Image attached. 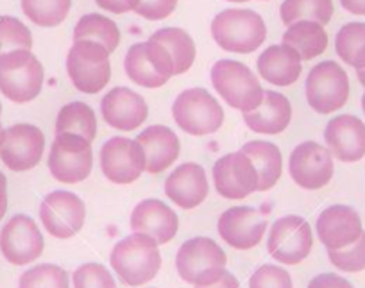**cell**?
Listing matches in <instances>:
<instances>
[{
    "mask_svg": "<svg viewBox=\"0 0 365 288\" xmlns=\"http://www.w3.org/2000/svg\"><path fill=\"white\" fill-rule=\"evenodd\" d=\"M45 150V136L33 124H16L4 129L0 140V160L13 172H26L40 163Z\"/></svg>",
    "mask_w": 365,
    "mask_h": 288,
    "instance_id": "14",
    "label": "cell"
},
{
    "mask_svg": "<svg viewBox=\"0 0 365 288\" xmlns=\"http://www.w3.org/2000/svg\"><path fill=\"white\" fill-rule=\"evenodd\" d=\"M328 258L344 272H360L365 269V231L354 244L344 249H329Z\"/></svg>",
    "mask_w": 365,
    "mask_h": 288,
    "instance_id": "37",
    "label": "cell"
},
{
    "mask_svg": "<svg viewBox=\"0 0 365 288\" xmlns=\"http://www.w3.org/2000/svg\"><path fill=\"white\" fill-rule=\"evenodd\" d=\"M2 136H4V128H2V124H0V140H2Z\"/></svg>",
    "mask_w": 365,
    "mask_h": 288,
    "instance_id": "49",
    "label": "cell"
},
{
    "mask_svg": "<svg viewBox=\"0 0 365 288\" xmlns=\"http://www.w3.org/2000/svg\"><path fill=\"white\" fill-rule=\"evenodd\" d=\"M308 288H353V284L336 274H319L310 281Z\"/></svg>",
    "mask_w": 365,
    "mask_h": 288,
    "instance_id": "41",
    "label": "cell"
},
{
    "mask_svg": "<svg viewBox=\"0 0 365 288\" xmlns=\"http://www.w3.org/2000/svg\"><path fill=\"white\" fill-rule=\"evenodd\" d=\"M179 219L174 210L158 199H145L138 202L131 213V230L135 233H145L158 242L167 244L175 237Z\"/></svg>",
    "mask_w": 365,
    "mask_h": 288,
    "instance_id": "23",
    "label": "cell"
},
{
    "mask_svg": "<svg viewBox=\"0 0 365 288\" xmlns=\"http://www.w3.org/2000/svg\"><path fill=\"white\" fill-rule=\"evenodd\" d=\"M292 120V106L285 95L267 90L263 103L256 110L244 113V122L251 131L262 135H279Z\"/></svg>",
    "mask_w": 365,
    "mask_h": 288,
    "instance_id": "25",
    "label": "cell"
},
{
    "mask_svg": "<svg viewBox=\"0 0 365 288\" xmlns=\"http://www.w3.org/2000/svg\"><path fill=\"white\" fill-rule=\"evenodd\" d=\"M329 153L344 163H354L365 156V124L353 115L331 118L324 129Z\"/></svg>",
    "mask_w": 365,
    "mask_h": 288,
    "instance_id": "20",
    "label": "cell"
},
{
    "mask_svg": "<svg viewBox=\"0 0 365 288\" xmlns=\"http://www.w3.org/2000/svg\"><path fill=\"white\" fill-rule=\"evenodd\" d=\"M361 108H364V113H365V93L364 97H361Z\"/></svg>",
    "mask_w": 365,
    "mask_h": 288,
    "instance_id": "50",
    "label": "cell"
},
{
    "mask_svg": "<svg viewBox=\"0 0 365 288\" xmlns=\"http://www.w3.org/2000/svg\"><path fill=\"white\" fill-rule=\"evenodd\" d=\"M242 153L247 154L258 172V192H267L279 181L283 172V158L278 145L263 140L247 142L242 147Z\"/></svg>",
    "mask_w": 365,
    "mask_h": 288,
    "instance_id": "27",
    "label": "cell"
},
{
    "mask_svg": "<svg viewBox=\"0 0 365 288\" xmlns=\"http://www.w3.org/2000/svg\"><path fill=\"white\" fill-rule=\"evenodd\" d=\"M0 115H2V104H0Z\"/></svg>",
    "mask_w": 365,
    "mask_h": 288,
    "instance_id": "51",
    "label": "cell"
},
{
    "mask_svg": "<svg viewBox=\"0 0 365 288\" xmlns=\"http://www.w3.org/2000/svg\"><path fill=\"white\" fill-rule=\"evenodd\" d=\"M43 237L27 215H15L0 231V251L13 265H27L43 252Z\"/></svg>",
    "mask_w": 365,
    "mask_h": 288,
    "instance_id": "17",
    "label": "cell"
},
{
    "mask_svg": "<svg viewBox=\"0 0 365 288\" xmlns=\"http://www.w3.org/2000/svg\"><path fill=\"white\" fill-rule=\"evenodd\" d=\"M227 2H237V4H240V2H249V0H227Z\"/></svg>",
    "mask_w": 365,
    "mask_h": 288,
    "instance_id": "48",
    "label": "cell"
},
{
    "mask_svg": "<svg viewBox=\"0 0 365 288\" xmlns=\"http://www.w3.org/2000/svg\"><path fill=\"white\" fill-rule=\"evenodd\" d=\"M289 170L294 182L304 190H319L333 178V154L317 142H303L292 150Z\"/></svg>",
    "mask_w": 365,
    "mask_h": 288,
    "instance_id": "16",
    "label": "cell"
},
{
    "mask_svg": "<svg viewBox=\"0 0 365 288\" xmlns=\"http://www.w3.org/2000/svg\"><path fill=\"white\" fill-rule=\"evenodd\" d=\"M206 170L197 163H182L165 181V194L182 210H194L208 197Z\"/></svg>",
    "mask_w": 365,
    "mask_h": 288,
    "instance_id": "22",
    "label": "cell"
},
{
    "mask_svg": "<svg viewBox=\"0 0 365 288\" xmlns=\"http://www.w3.org/2000/svg\"><path fill=\"white\" fill-rule=\"evenodd\" d=\"M110 262L117 276L129 287H140L158 276L161 254L158 242L145 233H133L113 247Z\"/></svg>",
    "mask_w": 365,
    "mask_h": 288,
    "instance_id": "1",
    "label": "cell"
},
{
    "mask_svg": "<svg viewBox=\"0 0 365 288\" xmlns=\"http://www.w3.org/2000/svg\"><path fill=\"white\" fill-rule=\"evenodd\" d=\"M48 168L59 182L76 185L84 181L93 168L91 142L76 133L56 135L48 154Z\"/></svg>",
    "mask_w": 365,
    "mask_h": 288,
    "instance_id": "8",
    "label": "cell"
},
{
    "mask_svg": "<svg viewBox=\"0 0 365 288\" xmlns=\"http://www.w3.org/2000/svg\"><path fill=\"white\" fill-rule=\"evenodd\" d=\"M212 84L227 106L249 113L263 103L265 90L247 65L235 59H220L212 68Z\"/></svg>",
    "mask_w": 365,
    "mask_h": 288,
    "instance_id": "3",
    "label": "cell"
},
{
    "mask_svg": "<svg viewBox=\"0 0 365 288\" xmlns=\"http://www.w3.org/2000/svg\"><path fill=\"white\" fill-rule=\"evenodd\" d=\"M149 40L158 41L170 52L175 76H181L192 68L195 61V43L187 31L179 27H165L156 31Z\"/></svg>",
    "mask_w": 365,
    "mask_h": 288,
    "instance_id": "29",
    "label": "cell"
},
{
    "mask_svg": "<svg viewBox=\"0 0 365 288\" xmlns=\"http://www.w3.org/2000/svg\"><path fill=\"white\" fill-rule=\"evenodd\" d=\"M81 40L97 41L106 47L111 54L113 51H117L118 43H120V31H118L117 24L108 16L90 13V15L81 16L79 22L73 27V41Z\"/></svg>",
    "mask_w": 365,
    "mask_h": 288,
    "instance_id": "30",
    "label": "cell"
},
{
    "mask_svg": "<svg viewBox=\"0 0 365 288\" xmlns=\"http://www.w3.org/2000/svg\"><path fill=\"white\" fill-rule=\"evenodd\" d=\"M219 235L227 245L240 251H249L262 242L267 231V220L251 206H235L220 215Z\"/></svg>",
    "mask_w": 365,
    "mask_h": 288,
    "instance_id": "18",
    "label": "cell"
},
{
    "mask_svg": "<svg viewBox=\"0 0 365 288\" xmlns=\"http://www.w3.org/2000/svg\"><path fill=\"white\" fill-rule=\"evenodd\" d=\"M40 217L45 230L59 240L79 233L86 220V206L83 199L66 190H56L43 199Z\"/></svg>",
    "mask_w": 365,
    "mask_h": 288,
    "instance_id": "12",
    "label": "cell"
},
{
    "mask_svg": "<svg viewBox=\"0 0 365 288\" xmlns=\"http://www.w3.org/2000/svg\"><path fill=\"white\" fill-rule=\"evenodd\" d=\"M6 210H8V202H2V205H0V220L4 219Z\"/></svg>",
    "mask_w": 365,
    "mask_h": 288,
    "instance_id": "47",
    "label": "cell"
},
{
    "mask_svg": "<svg viewBox=\"0 0 365 288\" xmlns=\"http://www.w3.org/2000/svg\"><path fill=\"white\" fill-rule=\"evenodd\" d=\"M172 115L179 128L188 135L206 136L224 124L222 106L205 88H188L175 97Z\"/></svg>",
    "mask_w": 365,
    "mask_h": 288,
    "instance_id": "7",
    "label": "cell"
},
{
    "mask_svg": "<svg viewBox=\"0 0 365 288\" xmlns=\"http://www.w3.org/2000/svg\"><path fill=\"white\" fill-rule=\"evenodd\" d=\"M145 153L138 142L125 136H113L101 149V168L115 185L135 182L145 170Z\"/></svg>",
    "mask_w": 365,
    "mask_h": 288,
    "instance_id": "13",
    "label": "cell"
},
{
    "mask_svg": "<svg viewBox=\"0 0 365 288\" xmlns=\"http://www.w3.org/2000/svg\"><path fill=\"white\" fill-rule=\"evenodd\" d=\"M33 34L15 16H0V54L11 51H31Z\"/></svg>",
    "mask_w": 365,
    "mask_h": 288,
    "instance_id": "36",
    "label": "cell"
},
{
    "mask_svg": "<svg viewBox=\"0 0 365 288\" xmlns=\"http://www.w3.org/2000/svg\"><path fill=\"white\" fill-rule=\"evenodd\" d=\"M349 99V79L339 63L322 61L307 77V101L321 115L333 113L346 106Z\"/></svg>",
    "mask_w": 365,
    "mask_h": 288,
    "instance_id": "9",
    "label": "cell"
},
{
    "mask_svg": "<svg viewBox=\"0 0 365 288\" xmlns=\"http://www.w3.org/2000/svg\"><path fill=\"white\" fill-rule=\"evenodd\" d=\"M66 72L79 91L88 95L99 93L111 79L110 52L97 41H73L66 56Z\"/></svg>",
    "mask_w": 365,
    "mask_h": 288,
    "instance_id": "6",
    "label": "cell"
},
{
    "mask_svg": "<svg viewBox=\"0 0 365 288\" xmlns=\"http://www.w3.org/2000/svg\"><path fill=\"white\" fill-rule=\"evenodd\" d=\"M356 77H358V81H360V84H361V86L365 88V68H360V70H356Z\"/></svg>",
    "mask_w": 365,
    "mask_h": 288,
    "instance_id": "46",
    "label": "cell"
},
{
    "mask_svg": "<svg viewBox=\"0 0 365 288\" xmlns=\"http://www.w3.org/2000/svg\"><path fill=\"white\" fill-rule=\"evenodd\" d=\"M249 288H292V277L278 265H262L249 279Z\"/></svg>",
    "mask_w": 365,
    "mask_h": 288,
    "instance_id": "39",
    "label": "cell"
},
{
    "mask_svg": "<svg viewBox=\"0 0 365 288\" xmlns=\"http://www.w3.org/2000/svg\"><path fill=\"white\" fill-rule=\"evenodd\" d=\"M195 288H240V283H238V279L233 276V274L226 270V274H224L219 281H215V283L206 284V287H195Z\"/></svg>",
    "mask_w": 365,
    "mask_h": 288,
    "instance_id": "43",
    "label": "cell"
},
{
    "mask_svg": "<svg viewBox=\"0 0 365 288\" xmlns=\"http://www.w3.org/2000/svg\"><path fill=\"white\" fill-rule=\"evenodd\" d=\"M314 247L312 227L303 217L287 215L272 224L267 249L276 262L283 265H297L308 258Z\"/></svg>",
    "mask_w": 365,
    "mask_h": 288,
    "instance_id": "11",
    "label": "cell"
},
{
    "mask_svg": "<svg viewBox=\"0 0 365 288\" xmlns=\"http://www.w3.org/2000/svg\"><path fill=\"white\" fill-rule=\"evenodd\" d=\"M340 6L353 15L365 16V0H340Z\"/></svg>",
    "mask_w": 365,
    "mask_h": 288,
    "instance_id": "44",
    "label": "cell"
},
{
    "mask_svg": "<svg viewBox=\"0 0 365 288\" xmlns=\"http://www.w3.org/2000/svg\"><path fill=\"white\" fill-rule=\"evenodd\" d=\"M301 56L297 54L296 48H292L287 43L270 45L269 48L259 54L258 72L259 76L270 84L276 86H290V84L297 83L301 72H303V65H301Z\"/></svg>",
    "mask_w": 365,
    "mask_h": 288,
    "instance_id": "24",
    "label": "cell"
},
{
    "mask_svg": "<svg viewBox=\"0 0 365 288\" xmlns=\"http://www.w3.org/2000/svg\"><path fill=\"white\" fill-rule=\"evenodd\" d=\"M364 233L360 215L351 206L335 205L326 208L317 219L319 240L326 249H344L354 244Z\"/></svg>",
    "mask_w": 365,
    "mask_h": 288,
    "instance_id": "21",
    "label": "cell"
},
{
    "mask_svg": "<svg viewBox=\"0 0 365 288\" xmlns=\"http://www.w3.org/2000/svg\"><path fill=\"white\" fill-rule=\"evenodd\" d=\"M124 68L129 79L143 88H161L175 76L170 52L153 40L133 45L125 54Z\"/></svg>",
    "mask_w": 365,
    "mask_h": 288,
    "instance_id": "10",
    "label": "cell"
},
{
    "mask_svg": "<svg viewBox=\"0 0 365 288\" xmlns=\"http://www.w3.org/2000/svg\"><path fill=\"white\" fill-rule=\"evenodd\" d=\"M96 2L101 9L115 13V15L135 11L140 4V0H96Z\"/></svg>",
    "mask_w": 365,
    "mask_h": 288,
    "instance_id": "42",
    "label": "cell"
},
{
    "mask_svg": "<svg viewBox=\"0 0 365 288\" xmlns=\"http://www.w3.org/2000/svg\"><path fill=\"white\" fill-rule=\"evenodd\" d=\"M212 36L224 51L251 54L265 41L267 27L252 9H226L213 19Z\"/></svg>",
    "mask_w": 365,
    "mask_h": 288,
    "instance_id": "2",
    "label": "cell"
},
{
    "mask_svg": "<svg viewBox=\"0 0 365 288\" xmlns=\"http://www.w3.org/2000/svg\"><path fill=\"white\" fill-rule=\"evenodd\" d=\"M72 0H22V11L40 27H56L68 16Z\"/></svg>",
    "mask_w": 365,
    "mask_h": 288,
    "instance_id": "34",
    "label": "cell"
},
{
    "mask_svg": "<svg viewBox=\"0 0 365 288\" xmlns=\"http://www.w3.org/2000/svg\"><path fill=\"white\" fill-rule=\"evenodd\" d=\"M339 58L353 68H365V24L351 22L340 27L335 38Z\"/></svg>",
    "mask_w": 365,
    "mask_h": 288,
    "instance_id": "32",
    "label": "cell"
},
{
    "mask_svg": "<svg viewBox=\"0 0 365 288\" xmlns=\"http://www.w3.org/2000/svg\"><path fill=\"white\" fill-rule=\"evenodd\" d=\"M175 6H178V0H140L135 13H138L145 20L158 22V20L170 16L174 13Z\"/></svg>",
    "mask_w": 365,
    "mask_h": 288,
    "instance_id": "40",
    "label": "cell"
},
{
    "mask_svg": "<svg viewBox=\"0 0 365 288\" xmlns=\"http://www.w3.org/2000/svg\"><path fill=\"white\" fill-rule=\"evenodd\" d=\"M282 43L290 45L296 48L297 54L303 61L317 58L328 47V34H326L324 26L312 20H299L289 26V29L283 34Z\"/></svg>",
    "mask_w": 365,
    "mask_h": 288,
    "instance_id": "28",
    "label": "cell"
},
{
    "mask_svg": "<svg viewBox=\"0 0 365 288\" xmlns=\"http://www.w3.org/2000/svg\"><path fill=\"white\" fill-rule=\"evenodd\" d=\"M73 288H117L110 270L101 263H84L72 276Z\"/></svg>",
    "mask_w": 365,
    "mask_h": 288,
    "instance_id": "38",
    "label": "cell"
},
{
    "mask_svg": "<svg viewBox=\"0 0 365 288\" xmlns=\"http://www.w3.org/2000/svg\"><path fill=\"white\" fill-rule=\"evenodd\" d=\"M19 288H70L65 269L52 263H41L20 276Z\"/></svg>",
    "mask_w": 365,
    "mask_h": 288,
    "instance_id": "35",
    "label": "cell"
},
{
    "mask_svg": "<svg viewBox=\"0 0 365 288\" xmlns=\"http://www.w3.org/2000/svg\"><path fill=\"white\" fill-rule=\"evenodd\" d=\"M136 142L143 147L145 153V172L160 174L165 168L170 167L179 158V138L167 125H149L145 131L140 133Z\"/></svg>",
    "mask_w": 365,
    "mask_h": 288,
    "instance_id": "26",
    "label": "cell"
},
{
    "mask_svg": "<svg viewBox=\"0 0 365 288\" xmlns=\"http://www.w3.org/2000/svg\"><path fill=\"white\" fill-rule=\"evenodd\" d=\"M43 66L31 51L0 54V91L11 103H31L43 88Z\"/></svg>",
    "mask_w": 365,
    "mask_h": 288,
    "instance_id": "5",
    "label": "cell"
},
{
    "mask_svg": "<svg viewBox=\"0 0 365 288\" xmlns=\"http://www.w3.org/2000/svg\"><path fill=\"white\" fill-rule=\"evenodd\" d=\"M226 252L212 238H190L179 247L175 269L179 277L194 287H206L226 274Z\"/></svg>",
    "mask_w": 365,
    "mask_h": 288,
    "instance_id": "4",
    "label": "cell"
},
{
    "mask_svg": "<svg viewBox=\"0 0 365 288\" xmlns=\"http://www.w3.org/2000/svg\"><path fill=\"white\" fill-rule=\"evenodd\" d=\"M213 182L219 195L238 201L258 192V172L251 158L238 150L217 160L213 165Z\"/></svg>",
    "mask_w": 365,
    "mask_h": 288,
    "instance_id": "15",
    "label": "cell"
},
{
    "mask_svg": "<svg viewBox=\"0 0 365 288\" xmlns=\"http://www.w3.org/2000/svg\"><path fill=\"white\" fill-rule=\"evenodd\" d=\"M61 133H76L93 142L97 136L96 111L79 101L65 104L56 118V135H61Z\"/></svg>",
    "mask_w": 365,
    "mask_h": 288,
    "instance_id": "31",
    "label": "cell"
},
{
    "mask_svg": "<svg viewBox=\"0 0 365 288\" xmlns=\"http://www.w3.org/2000/svg\"><path fill=\"white\" fill-rule=\"evenodd\" d=\"M2 202H8V181H6V175L0 172V205Z\"/></svg>",
    "mask_w": 365,
    "mask_h": 288,
    "instance_id": "45",
    "label": "cell"
},
{
    "mask_svg": "<svg viewBox=\"0 0 365 288\" xmlns=\"http://www.w3.org/2000/svg\"><path fill=\"white\" fill-rule=\"evenodd\" d=\"M101 111L104 120L118 131H135L149 117V106L145 99L124 86L113 88L104 95Z\"/></svg>",
    "mask_w": 365,
    "mask_h": 288,
    "instance_id": "19",
    "label": "cell"
},
{
    "mask_svg": "<svg viewBox=\"0 0 365 288\" xmlns=\"http://www.w3.org/2000/svg\"><path fill=\"white\" fill-rule=\"evenodd\" d=\"M279 15L285 26H292L299 20H312L326 26L333 16V0H285L279 8Z\"/></svg>",
    "mask_w": 365,
    "mask_h": 288,
    "instance_id": "33",
    "label": "cell"
}]
</instances>
